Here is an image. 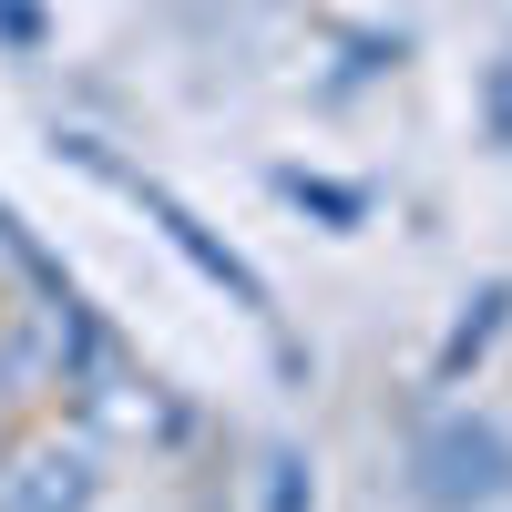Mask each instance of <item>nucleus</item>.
<instances>
[{
	"mask_svg": "<svg viewBox=\"0 0 512 512\" xmlns=\"http://www.w3.org/2000/svg\"><path fill=\"white\" fill-rule=\"evenodd\" d=\"M62 154H72V164H93V175H103V185H123V195H134V205H144V216H154V236H164V246H175V256H185V267L205 277V287H226V297H236V308H246V318H267V277H256V267H246V256H236V246H226L216 226H205V216H195V205H185L175 185H154V175H134V164H113V154H103L93 134H62Z\"/></svg>",
	"mask_w": 512,
	"mask_h": 512,
	"instance_id": "f257e3e1",
	"label": "nucleus"
},
{
	"mask_svg": "<svg viewBox=\"0 0 512 512\" xmlns=\"http://www.w3.org/2000/svg\"><path fill=\"white\" fill-rule=\"evenodd\" d=\"M410 492L431 512H472V502H502L512 492V431L482 410H441L431 431L410 441Z\"/></svg>",
	"mask_w": 512,
	"mask_h": 512,
	"instance_id": "f03ea898",
	"label": "nucleus"
},
{
	"mask_svg": "<svg viewBox=\"0 0 512 512\" xmlns=\"http://www.w3.org/2000/svg\"><path fill=\"white\" fill-rule=\"evenodd\" d=\"M103 461L93 441H21L0 461V512H93Z\"/></svg>",
	"mask_w": 512,
	"mask_h": 512,
	"instance_id": "7ed1b4c3",
	"label": "nucleus"
},
{
	"mask_svg": "<svg viewBox=\"0 0 512 512\" xmlns=\"http://www.w3.org/2000/svg\"><path fill=\"white\" fill-rule=\"evenodd\" d=\"M502 328H512V287H482L472 308H461V328H451V349H441V369H472V359L492 349Z\"/></svg>",
	"mask_w": 512,
	"mask_h": 512,
	"instance_id": "20e7f679",
	"label": "nucleus"
},
{
	"mask_svg": "<svg viewBox=\"0 0 512 512\" xmlns=\"http://www.w3.org/2000/svg\"><path fill=\"white\" fill-rule=\"evenodd\" d=\"M482 134H492V144L512 154V41H502V62L482 72Z\"/></svg>",
	"mask_w": 512,
	"mask_h": 512,
	"instance_id": "39448f33",
	"label": "nucleus"
},
{
	"mask_svg": "<svg viewBox=\"0 0 512 512\" xmlns=\"http://www.w3.org/2000/svg\"><path fill=\"white\" fill-rule=\"evenodd\" d=\"M267 512H308V492H297V451L267 461Z\"/></svg>",
	"mask_w": 512,
	"mask_h": 512,
	"instance_id": "423d86ee",
	"label": "nucleus"
}]
</instances>
